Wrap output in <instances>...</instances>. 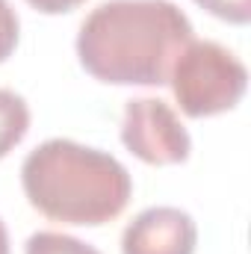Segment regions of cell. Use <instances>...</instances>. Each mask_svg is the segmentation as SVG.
Instances as JSON below:
<instances>
[{
    "label": "cell",
    "instance_id": "6da1fadb",
    "mask_svg": "<svg viewBox=\"0 0 251 254\" xmlns=\"http://www.w3.org/2000/svg\"><path fill=\"white\" fill-rule=\"evenodd\" d=\"M192 42V24L172 0H107L77 33L80 65L113 86H166Z\"/></svg>",
    "mask_w": 251,
    "mask_h": 254
},
{
    "label": "cell",
    "instance_id": "7a4b0ae2",
    "mask_svg": "<svg viewBox=\"0 0 251 254\" xmlns=\"http://www.w3.org/2000/svg\"><path fill=\"white\" fill-rule=\"evenodd\" d=\"M21 187L33 210L63 225H107L125 213L133 181L125 166L74 139H48L27 154Z\"/></svg>",
    "mask_w": 251,
    "mask_h": 254
},
{
    "label": "cell",
    "instance_id": "3957f363",
    "mask_svg": "<svg viewBox=\"0 0 251 254\" xmlns=\"http://www.w3.org/2000/svg\"><path fill=\"white\" fill-rule=\"evenodd\" d=\"M169 86L181 113L207 119L234 110L249 89V68L219 42H189L169 74Z\"/></svg>",
    "mask_w": 251,
    "mask_h": 254
},
{
    "label": "cell",
    "instance_id": "277c9868",
    "mask_svg": "<svg viewBox=\"0 0 251 254\" xmlns=\"http://www.w3.org/2000/svg\"><path fill=\"white\" fill-rule=\"evenodd\" d=\"M125 148L148 166L187 163L192 139L178 113L160 98H133L125 107L122 122Z\"/></svg>",
    "mask_w": 251,
    "mask_h": 254
},
{
    "label": "cell",
    "instance_id": "5b68a950",
    "mask_svg": "<svg viewBox=\"0 0 251 254\" xmlns=\"http://www.w3.org/2000/svg\"><path fill=\"white\" fill-rule=\"evenodd\" d=\"M198 228L181 207H148L122 234V254H195Z\"/></svg>",
    "mask_w": 251,
    "mask_h": 254
},
{
    "label": "cell",
    "instance_id": "8992f818",
    "mask_svg": "<svg viewBox=\"0 0 251 254\" xmlns=\"http://www.w3.org/2000/svg\"><path fill=\"white\" fill-rule=\"evenodd\" d=\"M27 130H30V107H27V101L12 89H0V160L15 145H21Z\"/></svg>",
    "mask_w": 251,
    "mask_h": 254
},
{
    "label": "cell",
    "instance_id": "52a82bcc",
    "mask_svg": "<svg viewBox=\"0 0 251 254\" xmlns=\"http://www.w3.org/2000/svg\"><path fill=\"white\" fill-rule=\"evenodd\" d=\"M24 254H101L95 246L71 237V234H60V231H36L27 246Z\"/></svg>",
    "mask_w": 251,
    "mask_h": 254
},
{
    "label": "cell",
    "instance_id": "ba28073f",
    "mask_svg": "<svg viewBox=\"0 0 251 254\" xmlns=\"http://www.w3.org/2000/svg\"><path fill=\"white\" fill-rule=\"evenodd\" d=\"M195 3L228 24H249L251 21V0H195Z\"/></svg>",
    "mask_w": 251,
    "mask_h": 254
},
{
    "label": "cell",
    "instance_id": "9c48e42d",
    "mask_svg": "<svg viewBox=\"0 0 251 254\" xmlns=\"http://www.w3.org/2000/svg\"><path fill=\"white\" fill-rule=\"evenodd\" d=\"M18 33H21V24H18L15 9L9 6V0H0V63L12 57L18 45Z\"/></svg>",
    "mask_w": 251,
    "mask_h": 254
},
{
    "label": "cell",
    "instance_id": "30bf717a",
    "mask_svg": "<svg viewBox=\"0 0 251 254\" xmlns=\"http://www.w3.org/2000/svg\"><path fill=\"white\" fill-rule=\"evenodd\" d=\"M33 9H39V12H45V15H63V12H71V9H77L80 3H86V0H27Z\"/></svg>",
    "mask_w": 251,
    "mask_h": 254
},
{
    "label": "cell",
    "instance_id": "8fae6325",
    "mask_svg": "<svg viewBox=\"0 0 251 254\" xmlns=\"http://www.w3.org/2000/svg\"><path fill=\"white\" fill-rule=\"evenodd\" d=\"M0 254H9V234H6L3 219H0Z\"/></svg>",
    "mask_w": 251,
    "mask_h": 254
}]
</instances>
